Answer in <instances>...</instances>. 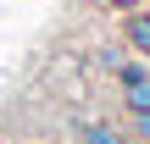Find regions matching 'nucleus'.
<instances>
[{
  "label": "nucleus",
  "instance_id": "1",
  "mask_svg": "<svg viewBox=\"0 0 150 144\" xmlns=\"http://www.w3.org/2000/svg\"><path fill=\"white\" fill-rule=\"evenodd\" d=\"M111 83H117V94H122V111L128 117H145L150 111V67L139 55H128L117 72H111Z\"/></svg>",
  "mask_w": 150,
  "mask_h": 144
},
{
  "label": "nucleus",
  "instance_id": "2",
  "mask_svg": "<svg viewBox=\"0 0 150 144\" xmlns=\"http://www.w3.org/2000/svg\"><path fill=\"white\" fill-rule=\"evenodd\" d=\"M72 144H134L128 128L106 122V117H72Z\"/></svg>",
  "mask_w": 150,
  "mask_h": 144
},
{
  "label": "nucleus",
  "instance_id": "3",
  "mask_svg": "<svg viewBox=\"0 0 150 144\" xmlns=\"http://www.w3.org/2000/svg\"><path fill=\"white\" fill-rule=\"evenodd\" d=\"M117 28H122V50L139 55V61L150 67V6H145V11H128Z\"/></svg>",
  "mask_w": 150,
  "mask_h": 144
},
{
  "label": "nucleus",
  "instance_id": "4",
  "mask_svg": "<svg viewBox=\"0 0 150 144\" xmlns=\"http://www.w3.org/2000/svg\"><path fill=\"white\" fill-rule=\"evenodd\" d=\"M128 139H134V144H150V111H145V117H128Z\"/></svg>",
  "mask_w": 150,
  "mask_h": 144
},
{
  "label": "nucleus",
  "instance_id": "5",
  "mask_svg": "<svg viewBox=\"0 0 150 144\" xmlns=\"http://www.w3.org/2000/svg\"><path fill=\"white\" fill-rule=\"evenodd\" d=\"M106 6H111V11H117V17H128V11H145L150 0H106Z\"/></svg>",
  "mask_w": 150,
  "mask_h": 144
},
{
  "label": "nucleus",
  "instance_id": "6",
  "mask_svg": "<svg viewBox=\"0 0 150 144\" xmlns=\"http://www.w3.org/2000/svg\"><path fill=\"white\" fill-rule=\"evenodd\" d=\"M45 144H72V139H45Z\"/></svg>",
  "mask_w": 150,
  "mask_h": 144
},
{
  "label": "nucleus",
  "instance_id": "7",
  "mask_svg": "<svg viewBox=\"0 0 150 144\" xmlns=\"http://www.w3.org/2000/svg\"><path fill=\"white\" fill-rule=\"evenodd\" d=\"M17 144H45V139H17Z\"/></svg>",
  "mask_w": 150,
  "mask_h": 144
}]
</instances>
